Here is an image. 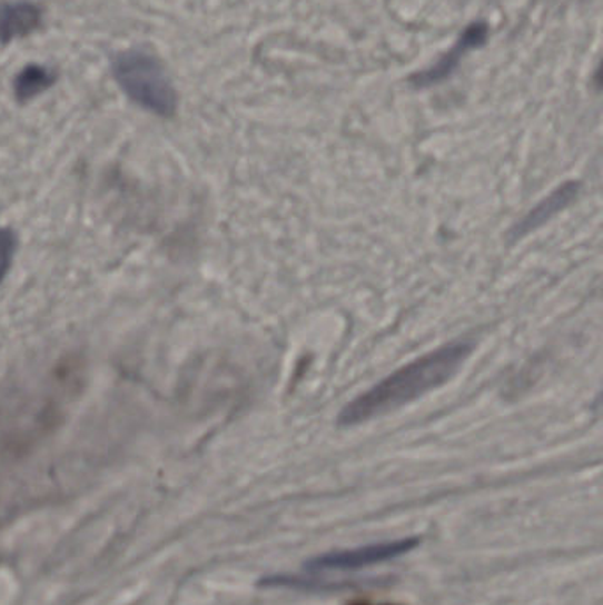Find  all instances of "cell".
I'll return each instance as SVG.
<instances>
[{
    "label": "cell",
    "instance_id": "obj_1",
    "mask_svg": "<svg viewBox=\"0 0 603 605\" xmlns=\"http://www.w3.org/2000/svg\"><path fill=\"white\" fill-rule=\"evenodd\" d=\"M473 350V341H449L446 346L414 359L347 404L338 416V424L342 427L367 424L377 416L397 411L401 407L418 400L457 376Z\"/></svg>",
    "mask_w": 603,
    "mask_h": 605
},
{
    "label": "cell",
    "instance_id": "obj_2",
    "mask_svg": "<svg viewBox=\"0 0 603 605\" xmlns=\"http://www.w3.org/2000/svg\"><path fill=\"white\" fill-rule=\"evenodd\" d=\"M113 75L131 101L160 117H172L177 95L161 62L149 53L131 52L117 56Z\"/></svg>",
    "mask_w": 603,
    "mask_h": 605
},
{
    "label": "cell",
    "instance_id": "obj_3",
    "mask_svg": "<svg viewBox=\"0 0 603 605\" xmlns=\"http://www.w3.org/2000/svg\"><path fill=\"white\" fill-rule=\"evenodd\" d=\"M422 544L418 536H407L398 540L380 542V544L363 545L356 549L335 551L323 554L306 563V568L312 572L323 571H358V568L372 567L379 563L392 562L411 553Z\"/></svg>",
    "mask_w": 603,
    "mask_h": 605
},
{
    "label": "cell",
    "instance_id": "obj_4",
    "mask_svg": "<svg viewBox=\"0 0 603 605\" xmlns=\"http://www.w3.org/2000/svg\"><path fill=\"white\" fill-rule=\"evenodd\" d=\"M487 39V23L482 22V20L469 23V26L464 29V32L458 36L457 43L453 44L449 52L444 53L436 65L431 66L427 70H423L422 73H414L413 77L409 78V82L413 83L416 89H427V87L439 86V83L452 78V75L457 71L458 65H461L462 59L466 57V53L485 47Z\"/></svg>",
    "mask_w": 603,
    "mask_h": 605
},
{
    "label": "cell",
    "instance_id": "obj_5",
    "mask_svg": "<svg viewBox=\"0 0 603 605\" xmlns=\"http://www.w3.org/2000/svg\"><path fill=\"white\" fill-rule=\"evenodd\" d=\"M579 190H581L579 182H563L560 188H556V190L548 195L547 199H543L536 208L531 209L526 217L518 221L515 229L512 230L513 238H524L526 234L545 226L548 220L556 217L557 212L569 208L572 200L577 197Z\"/></svg>",
    "mask_w": 603,
    "mask_h": 605
},
{
    "label": "cell",
    "instance_id": "obj_6",
    "mask_svg": "<svg viewBox=\"0 0 603 605\" xmlns=\"http://www.w3.org/2000/svg\"><path fill=\"white\" fill-rule=\"evenodd\" d=\"M41 23V9L27 0L0 4V43L31 34Z\"/></svg>",
    "mask_w": 603,
    "mask_h": 605
},
{
    "label": "cell",
    "instance_id": "obj_7",
    "mask_svg": "<svg viewBox=\"0 0 603 605\" xmlns=\"http://www.w3.org/2000/svg\"><path fill=\"white\" fill-rule=\"evenodd\" d=\"M57 75L45 66L31 65L23 68L14 80L18 101H29L56 83Z\"/></svg>",
    "mask_w": 603,
    "mask_h": 605
},
{
    "label": "cell",
    "instance_id": "obj_8",
    "mask_svg": "<svg viewBox=\"0 0 603 605\" xmlns=\"http://www.w3.org/2000/svg\"><path fill=\"white\" fill-rule=\"evenodd\" d=\"M14 251H17V236L13 230L0 226V286L13 266Z\"/></svg>",
    "mask_w": 603,
    "mask_h": 605
},
{
    "label": "cell",
    "instance_id": "obj_9",
    "mask_svg": "<svg viewBox=\"0 0 603 605\" xmlns=\"http://www.w3.org/2000/svg\"><path fill=\"white\" fill-rule=\"evenodd\" d=\"M354 605H375V604H354ZM379 605H389V604H379Z\"/></svg>",
    "mask_w": 603,
    "mask_h": 605
}]
</instances>
